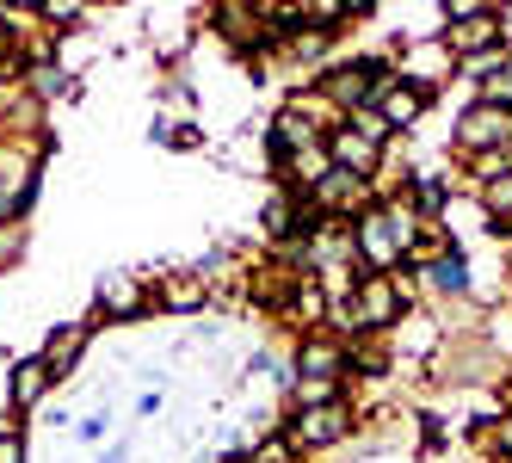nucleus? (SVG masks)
I'll use <instances>...</instances> for the list:
<instances>
[{
	"label": "nucleus",
	"instance_id": "f3484780",
	"mask_svg": "<svg viewBox=\"0 0 512 463\" xmlns=\"http://www.w3.org/2000/svg\"><path fill=\"white\" fill-rule=\"evenodd\" d=\"M475 99H482V105H500V112H512V62L488 68V75L475 81Z\"/></svg>",
	"mask_w": 512,
	"mask_h": 463
},
{
	"label": "nucleus",
	"instance_id": "f03ea898",
	"mask_svg": "<svg viewBox=\"0 0 512 463\" xmlns=\"http://www.w3.org/2000/svg\"><path fill=\"white\" fill-rule=\"evenodd\" d=\"M352 254H358L364 272H395L401 260H408V235L395 229L389 204H377V210H364V217H352Z\"/></svg>",
	"mask_w": 512,
	"mask_h": 463
},
{
	"label": "nucleus",
	"instance_id": "ddd939ff",
	"mask_svg": "<svg viewBox=\"0 0 512 463\" xmlns=\"http://www.w3.org/2000/svg\"><path fill=\"white\" fill-rule=\"evenodd\" d=\"M99 309L105 315H142V284H136V272H105L99 278Z\"/></svg>",
	"mask_w": 512,
	"mask_h": 463
},
{
	"label": "nucleus",
	"instance_id": "0eeeda50",
	"mask_svg": "<svg viewBox=\"0 0 512 463\" xmlns=\"http://www.w3.org/2000/svg\"><path fill=\"white\" fill-rule=\"evenodd\" d=\"M297 371H303V377H321V383H340V377L352 371V346L334 340V334H309V340L297 346Z\"/></svg>",
	"mask_w": 512,
	"mask_h": 463
},
{
	"label": "nucleus",
	"instance_id": "423d86ee",
	"mask_svg": "<svg viewBox=\"0 0 512 463\" xmlns=\"http://www.w3.org/2000/svg\"><path fill=\"white\" fill-rule=\"evenodd\" d=\"M451 68H457V56H451V44L445 38H426V44H414L408 56H401V68H395V81H408V87H420L426 99L451 81Z\"/></svg>",
	"mask_w": 512,
	"mask_h": 463
},
{
	"label": "nucleus",
	"instance_id": "9b49d317",
	"mask_svg": "<svg viewBox=\"0 0 512 463\" xmlns=\"http://www.w3.org/2000/svg\"><path fill=\"white\" fill-rule=\"evenodd\" d=\"M87 334H93V322H62V328L44 340L38 359L50 365V377H68V371H75V359L87 352Z\"/></svg>",
	"mask_w": 512,
	"mask_h": 463
},
{
	"label": "nucleus",
	"instance_id": "7ed1b4c3",
	"mask_svg": "<svg viewBox=\"0 0 512 463\" xmlns=\"http://www.w3.org/2000/svg\"><path fill=\"white\" fill-rule=\"evenodd\" d=\"M401 309H408V297H401L395 272H358V297H352V328L358 334H389L401 322Z\"/></svg>",
	"mask_w": 512,
	"mask_h": 463
},
{
	"label": "nucleus",
	"instance_id": "dca6fc26",
	"mask_svg": "<svg viewBox=\"0 0 512 463\" xmlns=\"http://www.w3.org/2000/svg\"><path fill=\"white\" fill-rule=\"evenodd\" d=\"M432 272V291H445V297H469V260L463 254H445L438 266H426Z\"/></svg>",
	"mask_w": 512,
	"mask_h": 463
},
{
	"label": "nucleus",
	"instance_id": "9d476101",
	"mask_svg": "<svg viewBox=\"0 0 512 463\" xmlns=\"http://www.w3.org/2000/svg\"><path fill=\"white\" fill-rule=\"evenodd\" d=\"M364 217V180H352V173H327V180L315 186V217Z\"/></svg>",
	"mask_w": 512,
	"mask_h": 463
},
{
	"label": "nucleus",
	"instance_id": "2eb2a0df",
	"mask_svg": "<svg viewBox=\"0 0 512 463\" xmlns=\"http://www.w3.org/2000/svg\"><path fill=\"white\" fill-rule=\"evenodd\" d=\"M161 303H167L173 315H192V309L204 303V278H198V272H167V284H161Z\"/></svg>",
	"mask_w": 512,
	"mask_h": 463
},
{
	"label": "nucleus",
	"instance_id": "6ab92c4d",
	"mask_svg": "<svg viewBox=\"0 0 512 463\" xmlns=\"http://www.w3.org/2000/svg\"><path fill=\"white\" fill-rule=\"evenodd\" d=\"M346 130H358L364 142H377V149H383V142L395 136V130L383 124V112H377V105H364V112H352V118H346Z\"/></svg>",
	"mask_w": 512,
	"mask_h": 463
},
{
	"label": "nucleus",
	"instance_id": "a211bd4d",
	"mask_svg": "<svg viewBox=\"0 0 512 463\" xmlns=\"http://www.w3.org/2000/svg\"><path fill=\"white\" fill-rule=\"evenodd\" d=\"M482 210H488V223H512V173H500V180L482 186Z\"/></svg>",
	"mask_w": 512,
	"mask_h": 463
},
{
	"label": "nucleus",
	"instance_id": "f8f14e48",
	"mask_svg": "<svg viewBox=\"0 0 512 463\" xmlns=\"http://www.w3.org/2000/svg\"><path fill=\"white\" fill-rule=\"evenodd\" d=\"M377 112H383V124H389V130H414V124H420V112H426V93H420V87H408V81H395V87H383Z\"/></svg>",
	"mask_w": 512,
	"mask_h": 463
},
{
	"label": "nucleus",
	"instance_id": "4468645a",
	"mask_svg": "<svg viewBox=\"0 0 512 463\" xmlns=\"http://www.w3.org/2000/svg\"><path fill=\"white\" fill-rule=\"evenodd\" d=\"M50 383H56V377H50L44 359H19V365H13V408L31 414V408L44 402V389H50Z\"/></svg>",
	"mask_w": 512,
	"mask_h": 463
},
{
	"label": "nucleus",
	"instance_id": "aec40b11",
	"mask_svg": "<svg viewBox=\"0 0 512 463\" xmlns=\"http://www.w3.org/2000/svg\"><path fill=\"white\" fill-rule=\"evenodd\" d=\"M105 426H112V414H105V408H93L81 426H75V439H87V445H99L105 439Z\"/></svg>",
	"mask_w": 512,
	"mask_h": 463
},
{
	"label": "nucleus",
	"instance_id": "f257e3e1",
	"mask_svg": "<svg viewBox=\"0 0 512 463\" xmlns=\"http://www.w3.org/2000/svg\"><path fill=\"white\" fill-rule=\"evenodd\" d=\"M445 44L451 56L475 62V56H494L506 50V13L500 7H482V0H445Z\"/></svg>",
	"mask_w": 512,
	"mask_h": 463
},
{
	"label": "nucleus",
	"instance_id": "5701e85b",
	"mask_svg": "<svg viewBox=\"0 0 512 463\" xmlns=\"http://www.w3.org/2000/svg\"><path fill=\"white\" fill-rule=\"evenodd\" d=\"M62 87H68V81L56 75V68H38V93H62Z\"/></svg>",
	"mask_w": 512,
	"mask_h": 463
},
{
	"label": "nucleus",
	"instance_id": "1a4fd4ad",
	"mask_svg": "<svg viewBox=\"0 0 512 463\" xmlns=\"http://www.w3.org/2000/svg\"><path fill=\"white\" fill-rule=\"evenodd\" d=\"M327 155H334V167L340 173H352V180H371V173L383 167V149H377V142H364L358 130H334V136H327Z\"/></svg>",
	"mask_w": 512,
	"mask_h": 463
},
{
	"label": "nucleus",
	"instance_id": "39448f33",
	"mask_svg": "<svg viewBox=\"0 0 512 463\" xmlns=\"http://www.w3.org/2000/svg\"><path fill=\"white\" fill-rule=\"evenodd\" d=\"M346 433H352V408L346 402L297 408V414H290V445H303V451H327V445H340Z\"/></svg>",
	"mask_w": 512,
	"mask_h": 463
},
{
	"label": "nucleus",
	"instance_id": "4be33fe9",
	"mask_svg": "<svg viewBox=\"0 0 512 463\" xmlns=\"http://www.w3.org/2000/svg\"><path fill=\"white\" fill-rule=\"evenodd\" d=\"M0 463H25V439L19 433H0Z\"/></svg>",
	"mask_w": 512,
	"mask_h": 463
},
{
	"label": "nucleus",
	"instance_id": "412c9836",
	"mask_svg": "<svg viewBox=\"0 0 512 463\" xmlns=\"http://www.w3.org/2000/svg\"><path fill=\"white\" fill-rule=\"evenodd\" d=\"M488 445H494L500 457H512V414H500V420L488 426Z\"/></svg>",
	"mask_w": 512,
	"mask_h": 463
},
{
	"label": "nucleus",
	"instance_id": "b1692460",
	"mask_svg": "<svg viewBox=\"0 0 512 463\" xmlns=\"http://www.w3.org/2000/svg\"><path fill=\"white\" fill-rule=\"evenodd\" d=\"M99 463H130V445H124V439H118V445H112V451H99Z\"/></svg>",
	"mask_w": 512,
	"mask_h": 463
},
{
	"label": "nucleus",
	"instance_id": "20e7f679",
	"mask_svg": "<svg viewBox=\"0 0 512 463\" xmlns=\"http://www.w3.org/2000/svg\"><path fill=\"white\" fill-rule=\"evenodd\" d=\"M506 136H512V112H500V105H482V99H475L469 112H457V124H451V142H457L469 161L506 149Z\"/></svg>",
	"mask_w": 512,
	"mask_h": 463
},
{
	"label": "nucleus",
	"instance_id": "6e6552de",
	"mask_svg": "<svg viewBox=\"0 0 512 463\" xmlns=\"http://www.w3.org/2000/svg\"><path fill=\"white\" fill-rule=\"evenodd\" d=\"M321 142H327V130L309 124V112H297V105H284L266 149H272V161H290V155H303V149H321Z\"/></svg>",
	"mask_w": 512,
	"mask_h": 463
}]
</instances>
